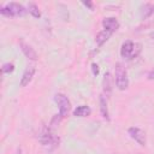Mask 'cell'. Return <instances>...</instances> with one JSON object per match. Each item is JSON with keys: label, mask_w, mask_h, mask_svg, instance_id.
<instances>
[{"label": "cell", "mask_w": 154, "mask_h": 154, "mask_svg": "<svg viewBox=\"0 0 154 154\" xmlns=\"http://www.w3.org/2000/svg\"><path fill=\"white\" fill-rule=\"evenodd\" d=\"M141 52H142V45L138 42H132L130 40L123 42V45L120 47L122 58L128 59V60H132V59L137 58Z\"/></svg>", "instance_id": "cell-1"}, {"label": "cell", "mask_w": 154, "mask_h": 154, "mask_svg": "<svg viewBox=\"0 0 154 154\" xmlns=\"http://www.w3.org/2000/svg\"><path fill=\"white\" fill-rule=\"evenodd\" d=\"M114 72H116V85L119 90H125L129 88V78H128V72L123 63H117L114 66Z\"/></svg>", "instance_id": "cell-2"}, {"label": "cell", "mask_w": 154, "mask_h": 154, "mask_svg": "<svg viewBox=\"0 0 154 154\" xmlns=\"http://www.w3.org/2000/svg\"><path fill=\"white\" fill-rule=\"evenodd\" d=\"M26 12L25 7L18 2H8L0 7V13L5 17H19L24 16Z\"/></svg>", "instance_id": "cell-3"}, {"label": "cell", "mask_w": 154, "mask_h": 154, "mask_svg": "<svg viewBox=\"0 0 154 154\" xmlns=\"http://www.w3.org/2000/svg\"><path fill=\"white\" fill-rule=\"evenodd\" d=\"M54 101L57 102L58 107H59V114L64 118L69 114V112L71 111V101L69 100V97L63 94V93H58L54 95Z\"/></svg>", "instance_id": "cell-4"}, {"label": "cell", "mask_w": 154, "mask_h": 154, "mask_svg": "<svg viewBox=\"0 0 154 154\" xmlns=\"http://www.w3.org/2000/svg\"><path fill=\"white\" fill-rule=\"evenodd\" d=\"M38 141L41 142V144L43 146H49V144H54L57 146L59 143V137H55L54 135H52L49 128L47 126H42V129L38 132Z\"/></svg>", "instance_id": "cell-5"}, {"label": "cell", "mask_w": 154, "mask_h": 154, "mask_svg": "<svg viewBox=\"0 0 154 154\" xmlns=\"http://www.w3.org/2000/svg\"><path fill=\"white\" fill-rule=\"evenodd\" d=\"M128 134H129L130 137H131L132 140H135L140 146L144 147V146L147 144L146 132H144L142 129H140V128H137V126H131V128L128 129Z\"/></svg>", "instance_id": "cell-6"}, {"label": "cell", "mask_w": 154, "mask_h": 154, "mask_svg": "<svg viewBox=\"0 0 154 154\" xmlns=\"http://www.w3.org/2000/svg\"><path fill=\"white\" fill-rule=\"evenodd\" d=\"M35 71H36L35 66H34V65H29V66L25 69V71L23 72V75H22L19 85H20V87H26V85L31 82V79H32V77H34V75H35Z\"/></svg>", "instance_id": "cell-7"}, {"label": "cell", "mask_w": 154, "mask_h": 154, "mask_svg": "<svg viewBox=\"0 0 154 154\" xmlns=\"http://www.w3.org/2000/svg\"><path fill=\"white\" fill-rule=\"evenodd\" d=\"M102 26L105 30H108L111 32H114L119 28V22L114 17H107L102 19Z\"/></svg>", "instance_id": "cell-8"}, {"label": "cell", "mask_w": 154, "mask_h": 154, "mask_svg": "<svg viewBox=\"0 0 154 154\" xmlns=\"http://www.w3.org/2000/svg\"><path fill=\"white\" fill-rule=\"evenodd\" d=\"M20 49H22V52H23V54L28 58V59H30V60H37V53H36V51L30 46V45H28V43H25V42H23V41H20Z\"/></svg>", "instance_id": "cell-9"}, {"label": "cell", "mask_w": 154, "mask_h": 154, "mask_svg": "<svg viewBox=\"0 0 154 154\" xmlns=\"http://www.w3.org/2000/svg\"><path fill=\"white\" fill-rule=\"evenodd\" d=\"M112 89H113V87H112V75L109 72H106L103 75V78H102V90H103V94L106 96L111 95Z\"/></svg>", "instance_id": "cell-10"}, {"label": "cell", "mask_w": 154, "mask_h": 154, "mask_svg": "<svg viewBox=\"0 0 154 154\" xmlns=\"http://www.w3.org/2000/svg\"><path fill=\"white\" fill-rule=\"evenodd\" d=\"M112 34L113 32H111V31H108V30H101V31H99L97 34H96V36H95V41H96V45H97V47H101V46H103V43H106V41H108V38L112 36Z\"/></svg>", "instance_id": "cell-11"}, {"label": "cell", "mask_w": 154, "mask_h": 154, "mask_svg": "<svg viewBox=\"0 0 154 154\" xmlns=\"http://www.w3.org/2000/svg\"><path fill=\"white\" fill-rule=\"evenodd\" d=\"M99 103H100V112L103 119L109 120V113H108V107H107V100L103 95H100L99 97Z\"/></svg>", "instance_id": "cell-12"}, {"label": "cell", "mask_w": 154, "mask_h": 154, "mask_svg": "<svg viewBox=\"0 0 154 154\" xmlns=\"http://www.w3.org/2000/svg\"><path fill=\"white\" fill-rule=\"evenodd\" d=\"M91 113V108L87 105H81L73 111V116L76 117H88Z\"/></svg>", "instance_id": "cell-13"}, {"label": "cell", "mask_w": 154, "mask_h": 154, "mask_svg": "<svg viewBox=\"0 0 154 154\" xmlns=\"http://www.w3.org/2000/svg\"><path fill=\"white\" fill-rule=\"evenodd\" d=\"M153 16V4H144L141 7V17L143 19H147Z\"/></svg>", "instance_id": "cell-14"}, {"label": "cell", "mask_w": 154, "mask_h": 154, "mask_svg": "<svg viewBox=\"0 0 154 154\" xmlns=\"http://www.w3.org/2000/svg\"><path fill=\"white\" fill-rule=\"evenodd\" d=\"M28 11H29V13H30L32 17H35V18H40V17H41V11H40L38 6H37L35 2H29V5H28Z\"/></svg>", "instance_id": "cell-15"}, {"label": "cell", "mask_w": 154, "mask_h": 154, "mask_svg": "<svg viewBox=\"0 0 154 154\" xmlns=\"http://www.w3.org/2000/svg\"><path fill=\"white\" fill-rule=\"evenodd\" d=\"M13 70H14V65L12 63H5L1 67L2 73H11V72H13Z\"/></svg>", "instance_id": "cell-16"}, {"label": "cell", "mask_w": 154, "mask_h": 154, "mask_svg": "<svg viewBox=\"0 0 154 154\" xmlns=\"http://www.w3.org/2000/svg\"><path fill=\"white\" fill-rule=\"evenodd\" d=\"M91 71H93V75L94 76H97L99 75V65L95 64V63H93L91 64Z\"/></svg>", "instance_id": "cell-17"}, {"label": "cell", "mask_w": 154, "mask_h": 154, "mask_svg": "<svg viewBox=\"0 0 154 154\" xmlns=\"http://www.w3.org/2000/svg\"><path fill=\"white\" fill-rule=\"evenodd\" d=\"M82 4H83L84 6H87V7H89L90 10H93V8H94V4H93L91 1H82Z\"/></svg>", "instance_id": "cell-18"}, {"label": "cell", "mask_w": 154, "mask_h": 154, "mask_svg": "<svg viewBox=\"0 0 154 154\" xmlns=\"http://www.w3.org/2000/svg\"><path fill=\"white\" fill-rule=\"evenodd\" d=\"M147 78H148L149 81H154V69H152V70L148 72V76H147Z\"/></svg>", "instance_id": "cell-19"}, {"label": "cell", "mask_w": 154, "mask_h": 154, "mask_svg": "<svg viewBox=\"0 0 154 154\" xmlns=\"http://www.w3.org/2000/svg\"><path fill=\"white\" fill-rule=\"evenodd\" d=\"M149 36H150V38H153V40H154V31H152V32L149 34Z\"/></svg>", "instance_id": "cell-20"}, {"label": "cell", "mask_w": 154, "mask_h": 154, "mask_svg": "<svg viewBox=\"0 0 154 154\" xmlns=\"http://www.w3.org/2000/svg\"><path fill=\"white\" fill-rule=\"evenodd\" d=\"M153 16H154V4H153Z\"/></svg>", "instance_id": "cell-21"}, {"label": "cell", "mask_w": 154, "mask_h": 154, "mask_svg": "<svg viewBox=\"0 0 154 154\" xmlns=\"http://www.w3.org/2000/svg\"><path fill=\"white\" fill-rule=\"evenodd\" d=\"M17 154H20V150H19V152H18V153H17Z\"/></svg>", "instance_id": "cell-22"}]
</instances>
